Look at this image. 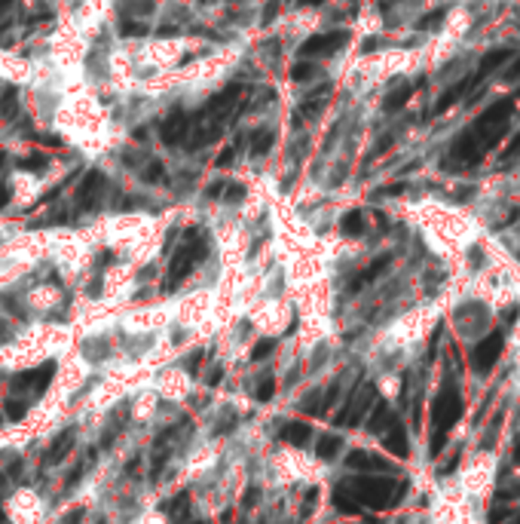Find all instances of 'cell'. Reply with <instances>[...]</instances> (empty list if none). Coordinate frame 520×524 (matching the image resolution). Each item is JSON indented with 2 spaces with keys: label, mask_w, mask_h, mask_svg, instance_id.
Masks as SVG:
<instances>
[{
  "label": "cell",
  "mask_w": 520,
  "mask_h": 524,
  "mask_svg": "<svg viewBox=\"0 0 520 524\" xmlns=\"http://www.w3.org/2000/svg\"><path fill=\"white\" fill-rule=\"evenodd\" d=\"M282 438L300 448V445H306V438H309V426H306V423H288L282 429Z\"/></svg>",
  "instance_id": "cell-8"
},
{
  "label": "cell",
  "mask_w": 520,
  "mask_h": 524,
  "mask_svg": "<svg viewBox=\"0 0 520 524\" xmlns=\"http://www.w3.org/2000/svg\"><path fill=\"white\" fill-rule=\"evenodd\" d=\"M321 105H324L321 98H319V101H309V105H303L300 110H297V114H300V117H312V114H319V110H321Z\"/></svg>",
  "instance_id": "cell-23"
},
{
  "label": "cell",
  "mask_w": 520,
  "mask_h": 524,
  "mask_svg": "<svg viewBox=\"0 0 520 524\" xmlns=\"http://www.w3.org/2000/svg\"><path fill=\"white\" fill-rule=\"evenodd\" d=\"M276 13H278V4H269L266 9H264V25H269L276 18Z\"/></svg>",
  "instance_id": "cell-26"
},
{
  "label": "cell",
  "mask_w": 520,
  "mask_h": 524,
  "mask_svg": "<svg viewBox=\"0 0 520 524\" xmlns=\"http://www.w3.org/2000/svg\"><path fill=\"white\" fill-rule=\"evenodd\" d=\"M9 197H13V190H9L6 184H4V187H0V209H4L6 202H9Z\"/></svg>",
  "instance_id": "cell-29"
},
{
  "label": "cell",
  "mask_w": 520,
  "mask_h": 524,
  "mask_svg": "<svg viewBox=\"0 0 520 524\" xmlns=\"http://www.w3.org/2000/svg\"><path fill=\"white\" fill-rule=\"evenodd\" d=\"M73 441H77V436H73V429H64V432H59V436H55V441L49 445V454H46V460L43 463L46 466H55V463H61L64 457H68V450L73 448Z\"/></svg>",
  "instance_id": "cell-7"
},
{
  "label": "cell",
  "mask_w": 520,
  "mask_h": 524,
  "mask_svg": "<svg viewBox=\"0 0 520 524\" xmlns=\"http://www.w3.org/2000/svg\"><path fill=\"white\" fill-rule=\"evenodd\" d=\"M349 466H358V469H383V460H377V457H370V454H352L349 457Z\"/></svg>",
  "instance_id": "cell-11"
},
{
  "label": "cell",
  "mask_w": 520,
  "mask_h": 524,
  "mask_svg": "<svg viewBox=\"0 0 520 524\" xmlns=\"http://www.w3.org/2000/svg\"><path fill=\"white\" fill-rule=\"evenodd\" d=\"M196 257H202V248H199L196 243L178 248V252H175V257H172L169 282H165V289H175V285H181L184 279H187L190 270H193V264H196Z\"/></svg>",
  "instance_id": "cell-2"
},
{
  "label": "cell",
  "mask_w": 520,
  "mask_h": 524,
  "mask_svg": "<svg viewBox=\"0 0 520 524\" xmlns=\"http://www.w3.org/2000/svg\"><path fill=\"white\" fill-rule=\"evenodd\" d=\"M273 349H276V340H257V347L252 349V359H254V362H264V359L269 356V353H273Z\"/></svg>",
  "instance_id": "cell-13"
},
{
  "label": "cell",
  "mask_w": 520,
  "mask_h": 524,
  "mask_svg": "<svg viewBox=\"0 0 520 524\" xmlns=\"http://www.w3.org/2000/svg\"><path fill=\"white\" fill-rule=\"evenodd\" d=\"M220 190H224V181H215V184H208V197H218Z\"/></svg>",
  "instance_id": "cell-31"
},
{
  "label": "cell",
  "mask_w": 520,
  "mask_h": 524,
  "mask_svg": "<svg viewBox=\"0 0 520 524\" xmlns=\"http://www.w3.org/2000/svg\"><path fill=\"white\" fill-rule=\"evenodd\" d=\"M233 156H236V151H233V147H227V151H220L218 153V169H224V165H230V163H233Z\"/></svg>",
  "instance_id": "cell-24"
},
{
  "label": "cell",
  "mask_w": 520,
  "mask_h": 524,
  "mask_svg": "<svg viewBox=\"0 0 520 524\" xmlns=\"http://www.w3.org/2000/svg\"><path fill=\"white\" fill-rule=\"evenodd\" d=\"M169 512H172V515H181V512H187V494H181L178 500H172Z\"/></svg>",
  "instance_id": "cell-25"
},
{
  "label": "cell",
  "mask_w": 520,
  "mask_h": 524,
  "mask_svg": "<svg viewBox=\"0 0 520 524\" xmlns=\"http://www.w3.org/2000/svg\"><path fill=\"white\" fill-rule=\"evenodd\" d=\"M343 230H346L349 236H358L361 233V215H358V211H349V215L343 218Z\"/></svg>",
  "instance_id": "cell-15"
},
{
  "label": "cell",
  "mask_w": 520,
  "mask_h": 524,
  "mask_svg": "<svg viewBox=\"0 0 520 524\" xmlns=\"http://www.w3.org/2000/svg\"><path fill=\"white\" fill-rule=\"evenodd\" d=\"M508 356H512V362H514V368L520 371V322L514 325V331H512V337H508Z\"/></svg>",
  "instance_id": "cell-12"
},
{
  "label": "cell",
  "mask_w": 520,
  "mask_h": 524,
  "mask_svg": "<svg viewBox=\"0 0 520 524\" xmlns=\"http://www.w3.org/2000/svg\"><path fill=\"white\" fill-rule=\"evenodd\" d=\"M80 518H83V509H73L68 518H64V524H80Z\"/></svg>",
  "instance_id": "cell-30"
},
{
  "label": "cell",
  "mask_w": 520,
  "mask_h": 524,
  "mask_svg": "<svg viewBox=\"0 0 520 524\" xmlns=\"http://www.w3.org/2000/svg\"><path fill=\"white\" fill-rule=\"evenodd\" d=\"M119 34L138 37V34H147V28H144V25H138V22H123V25H119Z\"/></svg>",
  "instance_id": "cell-21"
},
{
  "label": "cell",
  "mask_w": 520,
  "mask_h": 524,
  "mask_svg": "<svg viewBox=\"0 0 520 524\" xmlns=\"http://www.w3.org/2000/svg\"><path fill=\"white\" fill-rule=\"evenodd\" d=\"M43 165H46L43 153H31V156H25V160H22V169H31V172H40Z\"/></svg>",
  "instance_id": "cell-19"
},
{
  "label": "cell",
  "mask_w": 520,
  "mask_h": 524,
  "mask_svg": "<svg viewBox=\"0 0 520 524\" xmlns=\"http://www.w3.org/2000/svg\"><path fill=\"white\" fill-rule=\"evenodd\" d=\"M52 374H55V362H43L40 368H34V371H22V374H16V380H13V390H37V392H43L46 386H49L52 380Z\"/></svg>",
  "instance_id": "cell-3"
},
{
  "label": "cell",
  "mask_w": 520,
  "mask_h": 524,
  "mask_svg": "<svg viewBox=\"0 0 520 524\" xmlns=\"http://www.w3.org/2000/svg\"><path fill=\"white\" fill-rule=\"evenodd\" d=\"M346 43V34L343 31H333V34H315L309 40L303 43V55H331L333 50H340V46Z\"/></svg>",
  "instance_id": "cell-4"
},
{
  "label": "cell",
  "mask_w": 520,
  "mask_h": 524,
  "mask_svg": "<svg viewBox=\"0 0 520 524\" xmlns=\"http://www.w3.org/2000/svg\"><path fill=\"white\" fill-rule=\"evenodd\" d=\"M220 377H224V368H220V365H218V368H211L208 383H211V386H215V383H220Z\"/></svg>",
  "instance_id": "cell-27"
},
{
  "label": "cell",
  "mask_w": 520,
  "mask_h": 524,
  "mask_svg": "<svg viewBox=\"0 0 520 524\" xmlns=\"http://www.w3.org/2000/svg\"><path fill=\"white\" fill-rule=\"evenodd\" d=\"M199 524H202V521H199Z\"/></svg>",
  "instance_id": "cell-36"
},
{
  "label": "cell",
  "mask_w": 520,
  "mask_h": 524,
  "mask_svg": "<svg viewBox=\"0 0 520 524\" xmlns=\"http://www.w3.org/2000/svg\"><path fill=\"white\" fill-rule=\"evenodd\" d=\"M273 392H276V383H273V377H264V383L257 386V402H269L273 399Z\"/></svg>",
  "instance_id": "cell-17"
},
{
  "label": "cell",
  "mask_w": 520,
  "mask_h": 524,
  "mask_svg": "<svg viewBox=\"0 0 520 524\" xmlns=\"http://www.w3.org/2000/svg\"><path fill=\"white\" fill-rule=\"evenodd\" d=\"M303 4H319V0H303Z\"/></svg>",
  "instance_id": "cell-33"
},
{
  "label": "cell",
  "mask_w": 520,
  "mask_h": 524,
  "mask_svg": "<svg viewBox=\"0 0 520 524\" xmlns=\"http://www.w3.org/2000/svg\"><path fill=\"white\" fill-rule=\"evenodd\" d=\"M0 340H4V331H0Z\"/></svg>",
  "instance_id": "cell-34"
},
{
  "label": "cell",
  "mask_w": 520,
  "mask_h": 524,
  "mask_svg": "<svg viewBox=\"0 0 520 524\" xmlns=\"http://www.w3.org/2000/svg\"><path fill=\"white\" fill-rule=\"evenodd\" d=\"M257 496H260V491H257V487H252V491H245L242 503H245V506H254V500H257Z\"/></svg>",
  "instance_id": "cell-28"
},
{
  "label": "cell",
  "mask_w": 520,
  "mask_h": 524,
  "mask_svg": "<svg viewBox=\"0 0 520 524\" xmlns=\"http://www.w3.org/2000/svg\"><path fill=\"white\" fill-rule=\"evenodd\" d=\"M273 141H276V132H273V129H260V132H254V141H252L254 156L269 153V147H273Z\"/></svg>",
  "instance_id": "cell-9"
},
{
  "label": "cell",
  "mask_w": 520,
  "mask_h": 524,
  "mask_svg": "<svg viewBox=\"0 0 520 524\" xmlns=\"http://www.w3.org/2000/svg\"><path fill=\"white\" fill-rule=\"evenodd\" d=\"M242 197H245V187H242V184H230V187H227V199H230V202H242Z\"/></svg>",
  "instance_id": "cell-22"
},
{
  "label": "cell",
  "mask_w": 520,
  "mask_h": 524,
  "mask_svg": "<svg viewBox=\"0 0 520 524\" xmlns=\"http://www.w3.org/2000/svg\"><path fill=\"white\" fill-rule=\"evenodd\" d=\"M496 482V460L493 457H478L475 463L462 472V487H466L468 500H487Z\"/></svg>",
  "instance_id": "cell-1"
},
{
  "label": "cell",
  "mask_w": 520,
  "mask_h": 524,
  "mask_svg": "<svg viewBox=\"0 0 520 524\" xmlns=\"http://www.w3.org/2000/svg\"><path fill=\"white\" fill-rule=\"evenodd\" d=\"M312 74H315V68H312V64H306V62H300V64H294V68H291V77H294L297 83L309 80Z\"/></svg>",
  "instance_id": "cell-18"
},
{
  "label": "cell",
  "mask_w": 520,
  "mask_h": 524,
  "mask_svg": "<svg viewBox=\"0 0 520 524\" xmlns=\"http://www.w3.org/2000/svg\"><path fill=\"white\" fill-rule=\"evenodd\" d=\"M0 110H4V117H6V120H13V117H16V110H18V101H16V89H6V98L0 101Z\"/></svg>",
  "instance_id": "cell-14"
},
{
  "label": "cell",
  "mask_w": 520,
  "mask_h": 524,
  "mask_svg": "<svg viewBox=\"0 0 520 524\" xmlns=\"http://www.w3.org/2000/svg\"><path fill=\"white\" fill-rule=\"evenodd\" d=\"M101 187H105V175L101 172H89L86 178L80 184V199H77V209L89 211L98 206V197H101Z\"/></svg>",
  "instance_id": "cell-5"
},
{
  "label": "cell",
  "mask_w": 520,
  "mask_h": 524,
  "mask_svg": "<svg viewBox=\"0 0 520 524\" xmlns=\"http://www.w3.org/2000/svg\"><path fill=\"white\" fill-rule=\"evenodd\" d=\"M4 163H6V153H4V151H0V169H4Z\"/></svg>",
  "instance_id": "cell-32"
},
{
  "label": "cell",
  "mask_w": 520,
  "mask_h": 524,
  "mask_svg": "<svg viewBox=\"0 0 520 524\" xmlns=\"http://www.w3.org/2000/svg\"><path fill=\"white\" fill-rule=\"evenodd\" d=\"M340 445H343V441L337 436H321L319 438V457L321 460H333V457H337V450H340Z\"/></svg>",
  "instance_id": "cell-10"
},
{
  "label": "cell",
  "mask_w": 520,
  "mask_h": 524,
  "mask_svg": "<svg viewBox=\"0 0 520 524\" xmlns=\"http://www.w3.org/2000/svg\"><path fill=\"white\" fill-rule=\"evenodd\" d=\"M25 414H28V404L25 402H18V399H9L6 402V417L9 420H22Z\"/></svg>",
  "instance_id": "cell-16"
},
{
  "label": "cell",
  "mask_w": 520,
  "mask_h": 524,
  "mask_svg": "<svg viewBox=\"0 0 520 524\" xmlns=\"http://www.w3.org/2000/svg\"><path fill=\"white\" fill-rule=\"evenodd\" d=\"M141 178H144V181H150V184L162 181V163H150V165H147V169L141 172Z\"/></svg>",
  "instance_id": "cell-20"
},
{
  "label": "cell",
  "mask_w": 520,
  "mask_h": 524,
  "mask_svg": "<svg viewBox=\"0 0 520 524\" xmlns=\"http://www.w3.org/2000/svg\"><path fill=\"white\" fill-rule=\"evenodd\" d=\"M187 129H190L187 114H184V110H175V114L165 117V123H162V129H160V135H162V141H165V144L175 147V144H181V141H184Z\"/></svg>",
  "instance_id": "cell-6"
},
{
  "label": "cell",
  "mask_w": 520,
  "mask_h": 524,
  "mask_svg": "<svg viewBox=\"0 0 520 524\" xmlns=\"http://www.w3.org/2000/svg\"><path fill=\"white\" fill-rule=\"evenodd\" d=\"M0 484H4V478H0Z\"/></svg>",
  "instance_id": "cell-35"
}]
</instances>
